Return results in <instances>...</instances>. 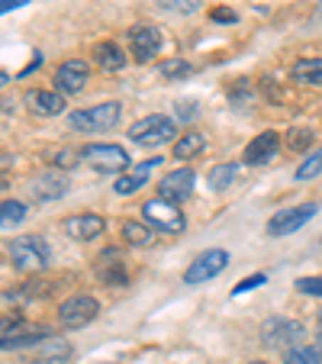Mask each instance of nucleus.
<instances>
[{
  "label": "nucleus",
  "mask_w": 322,
  "mask_h": 364,
  "mask_svg": "<svg viewBox=\"0 0 322 364\" xmlns=\"http://www.w3.org/2000/svg\"><path fill=\"white\" fill-rule=\"evenodd\" d=\"M7 252L14 268L23 274H36V271H45L52 264V245L42 235H20V239L10 242Z\"/></svg>",
  "instance_id": "f257e3e1"
},
{
  "label": "nucleus",
  "mask_w": 322,
  "mask_h": 364,
  "mask_svg": "<svg viewBox=\"0 0 322 364\" xmlns=\"http://www.w3.org/2000/svg\"><path fill=\"white\" fill-rule=\"evenodd\" d=\"M81 161L87 168H94L97 174H119L129 165V155L117 142H90L81 149Z\"/></svg>",
  "instance_id": "f03ea898"
},
{
  "label": "nucleus",
  "mask_w": 322,
  "mask_h": 364,
  "mask_svg": "<svg viewBox=\"0 0 322 364\" xmlns=\"http://www.w3.org/2000/svg\"><path fill=\"white\" fill-rule=\"evenodd\" d=\"M142 220L149 223L155 232H165V235H178L187 229L181 203H171V200H161V197H151L149 203H142Z\"/></svg>",
  "instance_id": "7ed1b4c3"
},
{
  "label": "nucleus",
  "mask_w": 322,
  "mask_h": 364,
  "mask_svg": "<svg viewBox=\"0 0 322 364\" xmlns=\"http://www.w3.org/2000/svg\"><path fill=\"white\" fill-rule=\"evenodd\" d=\"M129 139L136 145H145V149H158V145H165L174 139V132H178V126H174L171 117H165V113H151V117L139 119V123H132L129 129Z\"/></svg>",
  "instance_id": "20e7f679"
},
{
  "label": "nucleus",
  "mask_w": 322,
  "mask_h": 364,
  "mask_svg": "<svg viewBox=\"0 0 322 364\" xmlns=\"http://www.w3.org/2000/svg\"><path fill=\"white\" fill-rule=\"evenodd\" d=\"M119 113H123V107L117 100H107L97 103V107H87V110H75L68 117V126L75 132H103L119 123Z\"/></svg>",
  "instance_id": "39448f33"
},
{
  "label": "nucleus",
  "mask_w": 322,
  "mask_h": 364,
  "mask_svg": "<svg viewBox=\"0 0 322 364\" xmlns=\"http://www.w3.org/2000/svg\"><path fill=\"white\" fill-rule=\"evenodd\" d=\"M319 213V206L316 203H300V206H284L281 213H274L267 220V235L271 239H281V235H294L306 226L313 216Z\"/></svg>",
  "instance_id": "423d86ee"
},
{
  "label": "nucleus",
  "mask_w": 322,
  "mask_h": 364,
  "mask_svg": "<svg viewBox=\"0 0 322 364\" xmlns=\"http://www.w3.org/2000/svg\"><path fill=\"white\" fill-rule=\"evenodd\" d=\"M229 264V252L226 248H206L203 255H197L190 262V268L184 271V284H190V287H197V284H206L213 281L216 274H222Z\"/></svg>",
  "instance_id": "0eeeda50"
},
{
  "label": "nucleus",
  "mask_w": 322,
  "mask_h": 364,
  "mask_svg": "<svg viewBox=\"0 0 322 364\" xmlns=\"http://www.w3.org/2000/svg\"><path fill=\"white\" fill-rule=\"evenodd\" d=\"M306 336V326L296 323V319H284L274 316L261 326V342L271 345V348H290V345H300V338Z\"/></svg>",
  "instance_id": "6e6552de"
},
{
  "label": "nucleus",
  "mask_w": 322,
  "mask_h": 364,
  "mask_svg": "<svg viewBox=\"0 0 322 364\" xmlns=\"http://www.w3.org/2000/svg\"><path fill=\"white\" fill-rule=\"evenodd\" d=\"M97 313H100V303L90 294H77V296H68V300L58 306V323L68 326V329H81V326L94 323Z\"/></svg>",
  "instance_id": "1a4fd4ad"
},
{
  "label": "nucleus",
  "mask_w": 322,
  "mask_h": 364,
  "mask_svg": "<svg viewBox=\"0 0 322 364\" xmlns=\"http://www.w3.org/2000/svg\"><path fill=\"white\" fill-rule=\"evenodd\" d=\"M90 77V65L81 62V58H68L55 68V90H62L65 97H77L84 87H87Z\"/></svg>",
  "instance_id": "9d476101"
},
{
  "label": "nucleus",
  "mask_w": 322,
  "mask_h": 364,
  "mask_svg": "<svg viewBox=\"0 0 322 364\" xmlns=\"http://www.w3.org/2000/svg\"><path fill=\"white\" fill-rule=\"evenodd\" d=\"M94 274L100 277L103 284L110 287H123L129 281V264H126L123 252L119 248H107V252L97 255V264H94Z\"/></svg>",
  "instance_id": "9b49d317"
},
{
  "label": "nucleus",
  "mask_w": 322,
  "mask_h": 364,
  "mask_svg": "<svg viewBox=\"0 0 322 364\" xmlns=\"http://www.w3.org/2000/svg\"><path fill=\"white\" fill-rule=\"evenodd\" d=\"M161 48V33L151 23H136L129 26V52L136 62H151Z\"/></svg>",
  "instance_id": "f8f14e48"
},
{
  "label": "nucleus",
  "mask_w": 322,
  "mask_h": 364,
  "mask_svg": "<svg viewBox=\"0 0 322 364\" xmlns=\"http://www.w3.org/2000/svg\"><path fill=\"white\" fill-rule=\"evenodd\" d=\"M193 184H197V174L190 168H178V171L165 174V178L158 181V197L171 200V203H184L193 193Z\"/></svg>",
  "instance_id": "ddd939ff"
},
{
  "label": "nucleus",
  "mask_w": 322,
  "mask_h": 364,
  "mask_svg": "<svg viewBox=\"0 0 322 364\" xmlns=\"http://www.w3.org/2000/svg\"><path fill=\"white\" fill-rule=\"evenodd\" d=\"M65 94L62 90H29L26 94V110L36 113V117H58V113H65Z\"/></svg>",
  "instance_id": "4468645a"
},
{
  "label": "nucleus",
  "mask_w": 322,
  "mask_h": 364,
  "mask_svg": "<svg viewBox=\"0 0 322 364\" xmlns=\"http://www.w3.org/2000/svg\"><path fill=\"white\" fill-rule=\"evenodd\" d=\"M62 229L71 235V239L90 242V239H97V235L107 229V220L97 216V213H75V216H68V220L62 223Z\"/></svg>",
  "instance_id": "2eb2a0df"
},
{
  "label": "nucleus",
  "mask_w": 322,
  "mask_h": 364,
  "mask_svg": "<svg viewBox=\"0 0 322 364\" xmlns=\"http://www.w3.org/2000/svg\"><path fill=\"white\" fill-rule=\"evenodd\" d=\"M281 151V136L277 132H258L252 142L245 145V165H267Z\"/></svg>",
  "instance_id": "dca6fc26"
},
{
  "label": "nucleus",
  "mask_w": 322,
  "mask_h": 364,
  "mask_svg": "<svg viewBox=\"0 0 322 364\" xmlns=\"http://www.w3.org/2000/svg\"><path fill=\"white\" fill-rule=\"evenodd\" d=\"M155 165H161V155H155V159L142 161V165H139L136 171L123 174V178H119L117 184H113V191H117L119 197H132L136 191H142V187L149 184V178H151V171H155Z\"/></svg>",
  "instance_id": "f3484780"
},
{
  "label": "nucleus",
  "mask_w": 322,
  "mask_h": 364,
  "mask_svg": "<svg viewBox=\"0 0 322 364\" xmlns=\"http://www.w3.org/2000/svg\"><path fill=\"white\" fill-rule=\"evenodd\" d=\"M68 193V181L65 174H39L29 181V197L33 200H58Z\"/></svg>",
  "instance_id": "a211bd4d"
},
{
  "label": "nucleus",
  "mask_w": 322,
  "mask_h": 364,
  "mask_svg": "<svg viewBox=\"0 0 322 364\" xmlns=\"http://www.w3.org/2000/svg\"><path fill=\"white\" fill-rule=\"evenodd\" d=\"M48 338V332L42 326H23L14 336H0V351H16V348H33V345H42Z\"/></svg>",
  "instance_id": "6ab92c4d"
},
{
  "label": "nucleus",
  "mask_w": 322,
  "mask_h": 364,
  "mask_svg": "<svg viewBox=\"0 0 322 364\" xmlns=\"http://www.w3.org/2000/svg\"><path fill=\"white\" fill-rule=\"evenodd\" d=\"M290 77L296 84H309V87H322V58H300L290 68Z\"/></svg>",
  "instance_id": "aec40b11"
},
{
  "label": "nucleus",
  "mask_w": 322,
  "mask_h": 364,
  "mask_svg": "<svg viewBox=\"0 0 322 364\" xmlns=\"http://www.w3.org/2000/svg\"><path fill=\"white\" fill-rule=\"evenodd\" d=\"M94 62H97V68H103V71H119L126 65V52L117 42H100V46L94 48Z\"/></svg>",
  "instance_id": "412c9836"
},
{
  "label": "nucleus",
  "mask_w": 322,
  "mask_h": 364,
  "mask_svg": "<svg viewBox=\"0 0 322 364\" xmlns=\"http://www.w3.org/2000/svg\"><path fill=\"white\" fill-rule=\"evenodd\" d=\"M206 149V136L203 132H184V136L174 142V159L178 161H190L197 159V155H203Z\"/></svg>",
  "instance_id": "4be33fe9"
},
{
  "label": "nucleus",
  "mask_w": 322,
  "mask_h": 364,
  "mask_svg": "<svg viewBox=\"0 0 322 364\" xmlns=\"http://www.w3.org/2000/svg\"><path fill=\"white\" fill-rule=\"evenodd\" d=\"M284 364H322V345H290V348H284Z\"/></svg>",
  "instance_id": "5701e85b"
},
{
  "label": "nucleus",
  "mask_w": 322,
  "mask_h": 364,
  "mask_svg": "<svg viewBox=\"0 0 322 364\" xmlns=\"http://www.w3.org/2000/svg\"><path fill=\"white\" fill-rule=\"evenodd\" d=\"M123 239L129 242V245H136V248H145V245H151V239H155V229H151L149 223L126 220L123 223Z\"/></svg>",
  "instance_id": "b1692460"
},
{
  "label": "nucleus",
  "mask_w": 322,
  "mask_h": 364,
  "mask_svg": "<svg viewBox=\"0 0 322 364\" xmlns=\"http://www.w3.org/2000/svg\"><path fill=\"white\" fill-rule=\"evenodd\" d=\"M158 75L165 81H184L193 75V65L187 58H165V62H158Z\"/></svg>",
  "instance_id": "393cba45"
},
{
  "label": "nucleus",
  "mask_w": 322,
  "mask_h": 364,
  "mask_svg": "<svg viewBox=\"0 0 322 364\" xmlns=\"http://www.w3.org/2000/svg\"><path fill=\"white\" fill-rule=\"evenodd\" d=\"M26 220V203L20 200H0V229H14Z\"/></svg>",
  "instance_id": "a878e982"
},
{
  "label": "nucleus",
  "mask_w": 322,
  "mask_h": 364,
  "mask_svg": "<svg viewBox=\"0 0 322 364\" xmlns=\"http://www.w3.org/2000/svg\"><path fill=\"white\" fill-rule=\"evenodd\" d=\"M239 178V165H232V161H226V165H216L210 171V187L213 191H226V187H232V181Z\"/></svg>",
  "instance_id": "bb28decb"
},
{
  "label": "nucleus",
  "mask_w": 322,
  "mask_h": 364,
  "mask_svg": "<svg viewBox=\"0 0 322 364\" xmlns=\"http://www.w3.org/2000/svg\"><path fill=\"white\" fill-rule=\"evenodd\" d=\"M319 174H322V149H316L313 155L294 171V181H313V178H319Z\"/></svg>",
  "instance_id": "cd10ccee"
},
{
  "label": "nucleus",
  "mask_w": 322,
  "mask_h": 364,
  "mask_svg": "<svg viewBox=\"0 0 322 364\" xmlns=\"http://www.w3.org/2000/svg\"><path fill=\"white\" fill-rule=\"evenodd\" d=\"M42 351H45L52 361H68V358H71V345L65 342V338H55V336L42 342Z\"/></svg>",
  "instance_id": "c85d7f7f"
},
{
  "label": "nucleus",
  "mask_w": 322,
  "mask_h": 364,
  "mask_svg": "<svg viewBox=\"0 0 322 364\" xmlns=\"http://www.w3.org/2000/svg\"><path fill=\"white\" fill-rule=\"evenodd\" d=\"M287 149H294V151H309V145H313V129H303V126H296V129H290L287 132Z\"/></svg>",
  "instance_id": "c756f323"
},
{
  "label": "nucleus",
  "mask_w": 322,
  "mask_h": 364,
  "mask_svg": "<svg viewBox=\"0 0 322 364\" xmlns=\"http://www.w3.org/2000/svg\"><path fill=\"white\" fill-rule=\"evenodd\" d=\"M158 7L168 14H193L200 7V0H158Z\"/></svg>",
  "instance_id": "7c9ffc66"
},
{
  "label": "nucleus",
  "mask_w": 322,
  "mask_h": 364,
  "mask_svg": "<svg viewBox=\"0 0 322 364\" xmlns=\"http://www.w3.org/2000/svg\"><path fill=\"white\" fill-rule=\"evenodd\" d=\"M48 161L55 168H75L81 161V151H71V149H58L55 155H48Z\"/></svg>",
  "instance_id": "2f4dec72"
},
{
  "label": "nucleus",
  "mask_w": 322,
  "mask_h": 364,
  "mask_svg": "<svg viewBox=\"0 0 322 364\" xmlns=\"http://www.w3.org/2000/svg\"><path fill=\"white\" fill-rule=\"evenodd\" d=\"M296 290L309 296H322V277H300L296 281Z\"/></svg>",
  "instance_id": "473e14b6"
},
{
  "label": "nucleus",
  "mask_w": 322,
  "mask_h": 364,
  "mask_svg": "<svg viewBox=\"0 0 322 364\" xmlns=\"http://www.w3.org/2000/svg\"><path fill=\"white\" fill-rule=\"evenodd\" d=\"M23 326H26V323H23L20 313H10V316L0 319V336H14V332L23 329Z\"/></svg>",
  "instance_id": "72a5a7b5"
},
{
  "label": "nucleus",
  "mask_w": 322,
  "mask_h": 364,
  "mask_svg": "<svg viewBox=\"0 0 322 364\" xmlns=\"http://www.w3.org/2000/svg\"><path fill=\"white\" fill-rule=\"evenodd\" d=\"M264 281H267V277H264V274H252V277H245V281H242V284H239V287H235V290H232V294H235V296H239V294H245V290H254V287H261V284H264Z\"/></svg>",
  "instance_id": "f704fd0d"
},
{
  "label": "nucleus",
  "mask_w": 322,
  "mask_h": 364,
  "mask_svg": "<svg viewBox=\"0 0 322 364\" xmlns=\"http://www.w3.org/2000/svg\"><path fill=\"white\" fill-rule=\"evenodd\" d=\"M210 20H213V23H235V10H229V7H213V10H210Z\"/></svg>",
  "instance_id": "c9c22d12"
},
{
  "label": "nucleus",
  "mask_w": 322,
  "mask_h": 364,
  "mask_svg": "<svg viewBox=\"0 0 322 364\" xmlns=\"http://www.w3.org/2000/svg\"><path fill=\"white\" fill-rule=\"evenodd\" d=\"M29 0H0V16L4 14H10V10H20V7H26Z\"/></svg>",
  "instance_id": "e433bc0d"
},
{
  "label": "nucleus",
  "mask_w": 322,
  "mask_h": 364,
  "mask_svg": "<svg viewBox=\"0 0 322 364\" xmlns=\"http://www.w3.org/2000/svg\"><path fill=\"white\" fill-rule=\"evenodd\" d=\"M10 165H14V159H10V155H4V151H0V171H7Z\"/></svg>",
  "instance_id": "4c0bfd02"
},
{
  "label": "nucleus",
  "mask_w": 322,
  "mask_h": 364,
  "mask_svg": "<svg viewBox=\"0 0 322 364\" xmlns=\"http://www.w3.org/2000/svg\"><path fill=\"white\" fill-rule=\"evenodd\" d=\"M10 187V181H7V174H0V191H7Z\"/></svg>",
  "instance_id": "58836bf2"
},
{
  "label": "nucleus",
  "mask_w": 322,
  "mask_h": 364,
  "mask_svg": "<svg viewBox=\"0 0 322 364\" xmlns=\"http://www.w3.org/2000/svg\"><path fill=\"white\" fill-rule=\"evenodd\" d=\"M10 81V75H7V71H4V68H0V87H4V84H7Z\"/></svg>",
  "instance_id": "ea45409f"
},
{
  "label": "nucleus",
  "mask_w": 322,
  "mask_h": 364,
  "mask_svg": "<svg viewBox=\"0 0 322 364\" xmlns=\"http://www.w3.org/2000/svg\"><path fill=\"white\" fill-rule=\"evenodd\" d=\"M316 16H319V20H322V0H319V7H316Z\"/></svg>",
  "instance_id": "a19ab883"
},
{
  "label": "nucleus",
  "mask_w": 322,
  "mask_h": 364,
  "mask_svg": "<svg viewBox=\"0 0 322 364\" xmlns=\"http://www.w3.org/2000/svg\"><path fill=\"white\" fill-rule=\"evenodd\" d=\"M248 364H267V361H248Z\"/></svg>",
  "instance_id": "79ce46f5"
},
{
  "label": "nucleus",
  "mask_w": 322,
  "mask_h": 364,
  "mask_svg": "<svg viewBox=\"0 0 322 364\" xmlns=\"http://www.w3.org/2000/svg\"><path fill=\"white\" fill-rule=\"evenodd\" d=\"M319 329H322V313H319Z\"/></svg>",
  "instance_id": "37998d69"
}]
</instances>
